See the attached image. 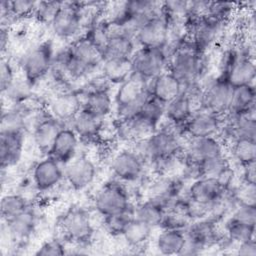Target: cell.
<instances>
[{
	"label": "cell",
	"instance_id": "obj_1",
	"mask_svg": "<svg viewBox=\"0 0 256 256\" xmlns=\"http://www.w3.org/2000/svg\"><path fill=\"white\" fill-rule=\"evenodd\" d=\"M167 53V70L179 80L183 89L198 84L202 70V56L205 53L198 51L187 36L174 44Z\"/></svg>",
	"mask_w": 256,
	"mask_h": 256
},
{
	"label": "cell",
	"instance_id": "obj_2",
	"mask_svg": "<svg viewBox=\"0 0 256 256\" xmlns=\"http://www.w3.org/2000/svg\"><path fill=\"white\" fill-rule=\"evenodd\" d=\"M183 136L171 127H159L146 139L135 143L134 149L147 163L167 157L181 156L185 143Z\"/></svg>",
	"mask_w": 256,
	"mask_h": 256
},
{
	"label": "cell",
	"instance_id": "obj_3",
	"mask_svg": "<svg viewBox=\"0 0 256 256\" xmlns=\"http://www.w3.org/2000/svg\"><path fill=\"white\" fill-rule=\"evenodd\" d=\"M148 82L147 79L133 72L127 80L118 85L113 96L117 119H127L139 113L150 96Z\"/></svg>",
	"mask_w": 256,
	"mask_h": 256
},
{
	"label": "cell",
	"instance_id": "obj_4",
	"mask_svg": "<svg viewBox=\"0 0 256 256\" xmlns=\"http://www.w3.org/2000/svg\"><path fill=\"white\" fill-rule=\"evenodd\" d=\"M54 49L51 40H44L29 49L21 59L22 76L33 88L48 72L54 61Z\"/></svg>",
	"mask_w": 256,
	"mask_h": 256
},
{
	"label": "cell",
	"instance_id": "obj_5",
	"mask_svg": "<svg viewBox=\"0 0 256 256\" xmlns=\"http://www.w3.org/2000/svg\"><path fill=\"white\" fill-rule=\"evenodd\" d=\"M59 228L67 241L78 245L89 243L94 234L91 215L80 206L70 207L60 217Z\"/></svg>",
	"mask_w": 256,
	"mask_h": 256
},
{
	"label": "cell",
	"instance_id": "obj_6",
	"mask_svg": "<svg viewBox=\"0 0 256 256\" xmlns=\"http://www.w3.org/2000/svg\"><path fill=\"white\" fill-rule=\"evenodd\" d=\"M131 205L127 187L117 179L107 181L94 198V208L103 217L121 212Z\"/></svg>",
	"mask_w": 256,
	"mask_h": 256
},
{
	"label": "cell",
	"instance_id": "obj_7",
	"mask_svg": "<svg viewBox=\"0 0 256 256\" xmlns=\"http://www.w3.org/2000/svg\"><path fill=\"white\" fill-rule=\"evenodd\" d=\"M232 89L233 87L222 74L211 78L201 86L200 108L225 116L228 111Z\"/></svg>",
	"mask_w": 256,
	"mask_h": 256
},
{
	"label": "cell",
	"instance_id": "obj_8",
	"mask_svg": "<svg viewBox=\"0 0 256 256\" xmlns=\"http://www.w3.org/2000/svg\"><path fill=\"white\" fill-rule=\"evenodd\" d=\"M83 26L81 2H61L50 23L53 34L63 40L77 36Z\"/></svg>",
	"mask_w": 256,
	"mask_h": 256
},
{
	"label": "cell",
	"instance_id": "obj_9",
	"mask_svg": "<svg viewBox=\"0 0 256 256\" xmlns=\"http://www.w3.org/2000/svg\"><path fill=\"white\" fill-rule=\"evenodd\" d=\"M221 74L231 87L254 84L256 76L254 58L245 48L240 52H230L227 64Z\"/></svg>",
	"mask_w": 256,
	"mask_h": 256
},
{
	"label": "cell",
	"instance_id": "obj_10",
	"mask_svg": "<svg viewBox=\"0 0 256 256\" xmlns=\"http://www.w3.org/2000/svg\"><path fill=\"white\" fill-rule=\"evenodd\" d=\"M133 72L148 81L167 70L168 53L166 49L138 47L131 57Z\"/></svg>",
	"mask_w": 256,
	"mask_h": 256
},
{
	"label": "cell",
	"instance_id": "obj_11",
	"mask_svg": "<svg viewBox=\"0 0 256 256\" xmlns=\"http://www.w3.org/2000/svg\"><path fill=\"white\" fill-rule=\"evenodd\" d=\"M145 165L144 159L134 149H122L112 157L110 169L117 180L133 183L142 178Z\"/></svg>",
	"mask_w": 256,
	"mask_h": 256
},
{
	"label": "cell",
	"instance_id": "obj_12",
	"mask_svg": "<svg viewBox=\"0 0 256 256\" xmlns=\"http://www.w3.org/2000/svg\"><path fill=\"white\" fill-rule=\"evenodd\" d=\"M134 40L138 47L167 49L170 42V26L164 13L142 25L137 30Z\"/></svg>",
	"mask_w": 256,
	"mask_h": 256
},
{
	"label": "cell",
	"instance_id": "obj_13",
	"mask_svg": "<svg viewBox=\"0 0 256 256\" xmlns=\"http://www.w3.org/2000/svg\"><path fill=\"white\" fill-rule=\"evenodd\" d=\"M224 122V116L199 108L193 112L182 130V136L199 138L219 136Z\"/></svg>",
	"mask_w": 256,
	"mask_h": 256
},
{
	"label": "cell",
	"instance_id": "obj_14",
	"mask_svg": "<svg viewBox=\"0 0 256 256\" xmlns=\"http://www.w3.org/2000/svg\"><path fill=\"white\" fill-rule=\"evenodd\" d=\"M224 142L220 136L189 138L184 145L183 160L198 163L210 158L224 155Z\"/></svg>",
	"mask_w": 256,
	"mask_h": 256
},
{
	"label": "cell",
	"instance_id": "obj_15",
	"mask_svg": "<svg viewBox=\"0 0 256 256\" xmlns=\"http://www.w3.org/2000/svg\"><path fill=\"white\" fill-rule=\"evenodd\" d=\"M97 176V166L87 155L76 156L64 165V178L75 191H82L89 187Z\"/></svg>",
	"mask_w": 256,
	"mask_h": 256
},
{
	"label": "cell",
	"instance_id": "obj_16",
	"mask_svg": "<svg viewBox=\"0 0 256 256\" xmlns=\"http://www.w3.org/2000/svg\"><path fill=\"white\" fill-rule=\"evenodd\" d=\"M83 107L82 96L75 90H63L52 97L48 112L64 124H69Z\"/></svg>",
	"mask_w": 256,
	"mask_h": 256
},
{
	"label": "cell",
	"instance_id": "obj_17",
	"mask_svg": "<svg viewBox=\"0 0 256 256\" xmlns=\"http://www.w3.org/2000/svg\"><path fill=\"white\" fill-rule=\"evenodd\" d=\"M64 178V165L50 155L38 161L32 172L34 186L38 191H49Z\"/></svg>",
	"mask_w": 256,
	"mask_h": 256
},
{
	"label": "cell",
	"instance_id": "obj_18",
	"mask_svg": "<svg viewBox=\"0 0 256 256\" xmlns=\"http://www.w3.org/2000/svg\"><path fill=\"white\" fill-rule=\"evenodd\" d=\"M184 182L179 175H156L148 186V198L161 202L168 208L182 194Z\"/></svg>",
	"mask_w": 256,
	"mask_h": 256
},
{
	"label": "cell",
	"instance_id": "obj_19",
	"mask_svg": "<svg viewBox=\"0 0 256 256\" xmlns=\"http://www.w3.org/2000/svg\"><path fill=\"white\" fill-rule=\"evenodd\" d=\"M66 124L54 118L49 112L40 115L33 126V141L37 149L45 155H48L50 149L60 132Z\"/></svg>",
	"mask_w": 256,
	"mask_h": 256
},
{
	"label": "cell",
	"instance_id": "obj_20",
	"mask_svg": "<svg viewBox=\"0 0 256 256\" xmlns=\"http://www.w3.org/2000/svg\"><path fill=\"white\" fill-rule=\"evenodd\" d=\"M184 232L188 240L201 246L204 250L222 241L218 223L208 217L191 221Z\"/></svg>",
	"mask_w": 256,
	"mask_h": 256
},
{
	"label": "cell",
	"instance_id": "obj_21",
	"mask_svg": "<svg viewBox=\"0 0 256 256\" xmlns=\"http://www.w3.org/2000/svg\"><path fill=\"white\" fill-rule=\"evenodd\" d=\"M182 90V84L168 70H165L148 82L149 95L164 105L177 97Z\"/></svg>",
	"mask_w": 256,
	"mask_h": 256
},
{
	"label": "cell",
	"instance_id": "obj_22",
	"mask_svg": "<svg viewBox=\"0 0 256 256\" xmlns=\"http://www.w3.org/2000/svg\"><path fill=\"white\" fill-rule=\"evenodd\" d=\"M79 137L75 131L69 126H64L58 133L48 155L55 158L62 165L72 161L78 152Z\"/></svg>",
	"mask_w": 256,
	"mask_h": 256
},
{
	"label": "cell",
	"instance_id": "obj_23",
	"mask_svg": "<svg viewBox=\"0 0 256 256\" xmlns=\"http://www.w3.org/2000/svg\"><path fill=\"white\" fill-rule=\"evenodd\" d=\"M84 109L96 116L106 119L113 110L114 102L107 85H94L82 96Z\"/></svg>",
	"mask_w": 256,
	"mask_h": 256
},
{
	"label": "cell",
	"instance_id": "obj_24",
	"mask_svg": "<svg viewBox=\"0 0 256 256\" xmlns=\"http://www.w3.org/2000/svg\"><path fill=\"white\" fill-rule=\"evenodd\" d=\"M116 132L117 135L126 141H131L134 143L140 142L150 136L156 129L154 125L148 122L139 114L127 118V119H117Z\"/></svg>",
	"mask_w": 256,
	"mask_h": 256
},
{
	"label": "cell",
	"instance_id": "obj_25",
	"mask_svg": "<svg viewBox=\"0 0 256 256\" xmlns=\"http://www.w3.org/2000/svg\"><path fill=\"white\" fill-rule=\"evenodd\" d=\"M24 149V132H0V162L2 170L16 165Z\"/></svg>",
	"mask_w": 256,
	"mask_h": 256
},
{
	"label": "cell",
	"instance_id": "obj_26",
	"mask_svg": "<svg viewBox=\"0 0 256 256\" xmlns=\"http://www.w3.org/2000/svg\"><path fill=\"white\" fill-rule=\"evenodd\" d=\"M104 120L82 108L69 123V126L75 131L80 140L88 142L96 140L100 136L104 126Z\"/></svg>",
	"mask_w": 256,
	"mask_h": 256
},
{
	"label": "cell",
	"instance_id": "obj_27",
	"mask_svg": "<svg viewBox=\"0 0 256 256\" xmlns=\"http://www.w3.org/2000/svg\"><path fill=\"white\" fill-rule=\"evenodd\" d=\"M225 189L216 178L199 177L193 179L186 190V195L201 204L209 206Z\"/></svg>",
	"mask_w": 256,
	"mask_h": 256
},
{
	"label": "cell",
	"instance_id": "obj_28",
	"mask_svg": "<svg viewBox=\"0 0 256 256\" xmlns=\"http://www.w3.org/2000/svg\"><path fill=\"white\" fill-rule=\"evenodd\" d=\"M4 222L11 239L17 242H23L29 239L34 233L37 219L34 211L29 207L25 211Z\"/></svg>",
	"mask_w": 256,
	"mask_h": 256
},
{
	"label": "cell",
	"instance_id": "obj_29",
	"mask_svg": "<svg viewBox=\"0 0 256 256\" xmlns=\"http://www.w3.org/2000/svg\"><path fill=\"white\" fill-rule=\"evenodd\" d=\"M256 90L254 84L233 87L226 115L255 113Z\"/></svg>",
	"mask_w": 256,
	"mask_h": 256
},
{
	"label": "cell",
	"instance_id": "obj_30",
	"mask_svg": "<svg viewBox=\"0 0 256 256\" xmlns=\"http://www.w3.org/2000/svg\"><path fill=\"white\" fill-rule=\"evenodd\" d=\"M100 70L102 77L108 84L119 85L133 73L131 58L104 59Z\"/></svg>",
	"mask_w": 256,
	"mask_h": 256
},
{
	"label": "cell",
	"instance_id": "obj_31",
	"mask_svg": "<svg viewBox=\"0 0 256 256\" xmlns=\"http://www.w3.org/2000/svg\"><path fill=\"white\" fill-rule=\"evenodd\" d=\"M186 242V235L181 229H161L155 239V247L163 255H180Z\"/></svg>",
	"mask_w": 256,
	"mask_h": 256
},
{
	"label": "cell",
	"instance_id": "obj_32",
	"mask_svg": "<svg viewBox=\"0 0 256 256\" xmlns=\"http://www.w3.org/2000/svg\"><path fill=\"white\" fill-rule=\"evenodd\" d=\"M166 210V206L161 202L147 197L146 200L134 206V217L152 228H156L160 227Z\"/></svg>",
	"mask_w": 256,
	"mask_h": 256
},
{
	"label": "cell",
	"instance_id": "obj_33",
	"mask_svg": "<svg viewBox=\"0 0 256 256\" xmlns=\"http://www.w3.org/2000/svg\"><path fill=\"white\" fill-rule=\"evenodd\" d=\"M28 119V110L23 104H14L3 110L0 132H24Z\"/></svg>",
	"mask_w": 256,
	"mask_h": 256
},
{
	"label": "cell",
	"instance_id": "obj_34",
	"mask_svg": "<svg viewBox=\"0 0 256 256\" xmlns=\"http://www.w3.org/2000/svg\"><path fill=\"white\" fill-rule=\"evenodd\" d=\"M153 229L154 228L148 224L134 217L126 227L122 237L129 246L138 248L143 246L149 240Z\"/></svg>",
	"mask_w": 256,
	"mask_h": 256
},
{
	"label": "cell",
	"instance_id": "obj_35",
	"mask_svg": "<svg viewBox=\"0 0 256 256\" xmlns=\"http://www.w3.org/2000/svg\"><path fill=\"white\" fill-rule=\"evenodd\" d=\"M224 236L232 243H241L250 239H255V225H250L228 217L224 225Z\"/></svg>",
	"mask_w": 256,
	"mask_h": 256
},
{
	"label": "cell",
	"instance_id": "obj_36",
	"mask_svg": "<svg viewBox=\"0 0 256 256\" xmlns=\"http://www.w3.org/2000/svg\"><path fill=\"white\" fill-rule=\"evenodd\" d=\"M231 156L240 167L256 161V140L237 138L231 141Z\"/></svg>",
	"mask_w": 256,
	"mask_h": 256
},
{
	"label": "cell",
	"instance_id": "obj_37",
	"mask_svg": "<svg viewBox=\"0 0 256 256\" xmlns=\"http://www.w3.org/2000/svg\"><path fill=\"white\" fill-rule=\"evenodd\" d=\"M103 225L105 230L112 236H122L128 224L134 218V206L103 217Z\"/></svg>",
	"mask_w": 256,
	"mask_h": 256
},
{
	"label": "cell",
	"instance_id": "obj_38",
	"mask_svg": "<svg viewBox=\"0 0 256 256\" xmlns=\"http://www.w3.org/2000/svg\"><path fill=\"white\" fill-rule=\"evenodd\" d=\"M30 207L27 199L20 194H7L1 200V216L3 221L9 220Z\"/></svg>",
	"mask_w": 256,
	"mask_h": 256
},
{
	"label": "cell",
	"instance_id": "obj_39",
	"mask_svg": "<svg viewBox=\"0 0 256 256\" xmlns=\"http://www.w3.org/2000/svg\"><path fill=\"white\" fill-rule=\"evenodd\" d=\"M138 114L156 128H159L162 120L164 119L165 105L155 98L149 96Z\"/></svg>",
	"mask_w": 256,
	"mask_h": 256
},
{
	"label": "cell",
	"instance_id": "obj_40",
	"mask_svg": "<svg viewBox=\"0 0 256 256\" xmlns=\"http://www.w3.org/2000/svg\"><path fill=\"white\" fill-rule=\"evenodd\" d=\"M32 87L22 76L21 78L16 77L10 87L2 93L7 97L8 100L13 102V104H23L26 99L30 96V91Z\"/></svg>",
	"mask_w": 256,
	"mask_h": 256
},
{
	"label": "cell",
	"instance_id": "obj_41",
	"mask_svg": "<svg viewBox=\"0 0 256 256\" xmlns=\"http://www.w3.org/2000/svg\"><path fill=\"white\" fill-rule=\"evenodd\" d=\"M237 204L256 206V184L241 181L232 189Z\"/></svg>",
	"mask_w": 256,
	"mask_h": 256
},
{
	"label": "cell",
	"instance_id": "obj_42",
	"mask_svg": "<svg viewBox=\"0 0 256 256\" xmlns=\"http://www.w3.org/2000/svg\"><path fill=\"white\" fill-rule=\"evenodd\" d=\"M11 18H25L34 15L37 2L34 1H8Z\"/></svg>",
	"mask_w": 256,
	"mask_h": 256
},
{
	"label": "cell",
	"instance_id": "obj_43",
	"mask_svg": "<svg viewBox=\"0 0 256 256\" xmlns=\"http://www.w3.org/2000/svg\"><path fill=\"white\" fill-rule=\"evenodd\" d=\"M61 2L58 1H46L37 2L34 16L41 22L50 24L56 11L58 10Z\"/></svg>",
	"mask_w": 256,
	"mask_h": 256
},
{
	"label": "cell",
	"instance_id": "obj_44",
	"mask_svg": "<svg viewBox=\"0 0 256 256\" xmlns=\"http://www.w3.org/2000/svg\"><path fill=\"white\" fill-rule=\"evenodd\" d=\"M234 4L229 2H210L207 10V15L223 21L227 22L232 12L234 10Z\"/></svg>",
	"mask_w": 256,
	"mask_h": 256
},
{
	"label": "cell",
	"instance_id": "obj_45",
	"mask_svg": "<svg viewBox=\"0 0 256 256\" xmlns=\"http://www.w3.org/2000/svg\"><path fill=\"white\" fill-rule=\"evenodd\" d=\"M64 254H66L65 244L58 238H52L43 242L35 252V255L38 256H58Z\"/></svg>",
	"mask_w": 256,
	"mask_h": 256
},
{
	"label": "cell",
	"instance_id": "obj_46",
	"mask_svg": "<svg viewBox=\"0 0 256 256\" xmlns=\"http://www.w3.org/2000/svg\"><path fill=\"white\" fill-rule=\"evenodd\" d=\"M230 217L250 224L255 225L256 223V206L253 205H246V204H237L233 212L231 213Z\"/></svg>",
	"mask_w": 256,
	"mask_h": 256
},
{
	"label": "cell",
	"instance_id": "obj_47",
	"mask_svg": "<svg viewBox=\"0 0 256 256\" xmlns=\"http://www.w3.org/2000/svg\"><path fill=\"white\" fill-rule=\"evenodd\" d=\"M16 77L17 76L10 60L2 58L0 68V88L2 93H4L10 87Z\"/></svg>",
	"mask_w": 256,
	"mask_h": 256
},
{
	"label": "cell",
	"instance_id": "obj_48",
	"mask_svg": "<svg viewBox=\"0 0 256 256\" xmlns=\"http://www.w3.org/2000/svg\"><path fill=\"white\" fill-rule=\"evenodd\" d=\"M241 181L256 184V161L241 166Z\"/></svg>",
	"mask_w": 256,
	"mask_h": 256
},
{
	"label": "cell",
	"instance_id": "obj_49",
	"mask_svg": "<svg viewBox=\"0 0 256 256\" xmlns=\"http://www.w3.org/2000/svg\"><path fill=\"white\" fill-rule=\"evenodd\" d=\"M236 253L238 255H248L254 256L256 255V242L255 239H250L237 244Z\"/></svg>",
	"mask_w": 256,
	"mask_h": 256
},
{
	"label": "cell",
	"instance_id": "obj_50",
	"mask_svg": "<svg viewBox=\"0 0 256 256\" xmlns=\"http://www.w3.org/2000/svg\"><path fill=\"white\" fill-rule=\"evenodd\" d=\"M9 43V31L8 27L2 26L1 28V34H0V45H1V51L2 53L7 49Z\"/></svg>",
	"mask_w": 256,
	"mask_h": 256
}]
</instances>
